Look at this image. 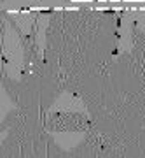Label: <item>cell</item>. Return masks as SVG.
I'll return each instance as SVG.
<instances>
[{
	"label": "cell",
	"mask_w": 145,
	"mask_h": 158,
	"mask_svg": "<svg viewBox=\"0 0 145 158\" xmlns=\"http://www.w3.org/2000/svg\"><path fill=\"white\" fill-rule=\"evenodd\" d=\"M47 127L53 130H88L89 123L86 116L75 113H56L47 121Z\"/></svg>",
	"instance_id": "1"
}]
</instances>
